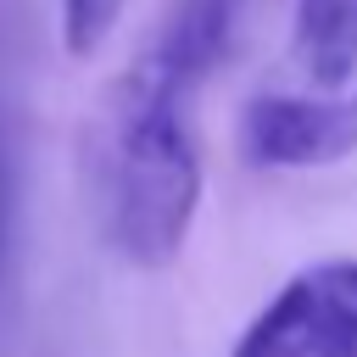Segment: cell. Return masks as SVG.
Here are the masks:
<instances>
[{
	"instance_id": "obj_5",
	"label": "cell",
	"mask_w": 357,
	"mask_h": 357,
	"mask_svg": "<svg viewBox=\"0 0 357 357\" xmlns=\"http://www.w3.org/2000/svg\"><path fill=\"white\" fill-rule=\"evenodd\" d=\"M123 11H128V0H56L61 50L78 56V61H89V56L112 39V28L123 22Z\"/></svg>"
},
{
	"instance_id": "obj_3",
	"label": "cell",
	"mask_w": 357,
	"mask_h": 357,
	"mask_svg": "<svg viewBox=\"0 0 357 357\" xmlns=\"http://www.w3.org/2000/svg\"><path fill=\"white\" fill-rule=\"evenodd\" d=\"M357 151V95L318 89V95H257L240 112V156L251 167L307 173L335 167Z\"/></svg>"
},
{
	"instance_id": "obj_1",
	"label": "cell",
	"mask_w": 357,
	"mask_h": 357,
	"mask_svg": "<svg viewBox=\"0 0 357 357\" xmlns=\"http://www.w3.org/2000/svg\"><path fill=\"white\" fill-rule=\"evenodd\" d=\"M245 0H178L139 56L112 78L89 123V201L100 240L139 273L184 257L201 212V139L190 123L195 89L229 56Z\"/></svg>"
},
{
	"instance_id": "obj_4",
	"label": "cell",
	"mask_w": 357,
	"mask_h": 357,
	"mask_svg": "<svg viewBox=\"0 0 357 357\" xmlns=\"http://www.w3.org/2000/svg\"><path fill=\"white\" fill-rule=\"evenodd\" d=\"M290 45L312 89H346L357 78V0H296Z\"/></svg>"
},
{
	"instance_id": "obj_2",
	"label": "cell",
	"mask_w": 357,
	"mask_h": 357,
	"mask_svg": "<svg viewBox=\"0 0 357 357\" xmlns=\"http://www.w3.org/2000/svg\"><path fill=\"white\" fill-rule=\"evenodd\" d=\"M229 357H357V257H324L290 273Z\"/></svg>"
}]
</instances>
